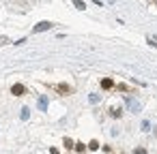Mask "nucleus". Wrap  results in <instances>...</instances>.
Wrapping results in <instances>:
<instances>
[{
    "mask_svg": "<svg viewBox=\"0 0 157 154\" xmlns=\"http://www.w3.org/2000/svg\"><path fill=\"white\" fill-rule=\"evenodd\" d=\"M52 22H39L35 28H33V32H45V30H52Z\"/></svg>",
    "mask_w": 157,
    "mask_h": 154,
    "instance_id": "obj_1",
    "label": "nucleus"
},
{
    "mask_svg": "<svg viewBox=\"0 0 157 154\" xmlns=\"http://www.w3.org/2000/svg\"><path fill=\"white\" fill-rule=\"evenodd\" d=\"M11 94L24 96V94H26V86H24V84H13V86H11Z\"/></svg>",
    "mask_w": 157,
    "mask_h": 154,
    "instance_id": "obj_2",
    "label": "nucleus"
},
{
    "mask_svg": "<svg viewBox=\"0 0 157 154\" xmlns=\"http://www.w3.org/2000/svg\"><path fill=\"white\" fill-rule=\"evenodd\" d=\"M48 103H50V101H48V96H45V94H41V96L37 98V107H39V111H48Z\"/></svg>",
    "mask_w": 157,
    "mask_h": 154,
    "instance_id": "obj_3",
    "label": "nucleus"
},
{
    "mask_svg": "<svg viewBox=\"0 0 157 154\" xmlns=\"http://www.w3.org/2000/svg\"><path fill=\"white\" fill-rule=\"evenodd\" d=\"M127 105H129V109H131V111H136V113L140 111V103H138L136 98H131V96H129V98H127Z\"/></svg>",
    "mask_w": 157,
    "mask_h": 154,
    "instance_id": "obj_4",
    "label": "nucleus"
},
{
    "mask_svg": "<svg viewBox=\"0 0 157 154\" xmlns=\"http://www.w3.org/2000/svg\"><path fill=\"white\" fill-rule=\"evenodd\" d=\"M73 7L80 9V11H86V2H84V0H73Z\"/></svg>",
    "mask_w": 157,
    "mask_h": 154,
    "instance_id": "obj_5",
    "label": "nucleus"
},
{
    "mask_svg": "<svg viewBox=\"0 0 157 154\" xmlns=\"http://www.w3.org/2000/svg\"><path fill=\"white\" fill-rule=\"evenodd\" d=\"M112 86H114V81H112V79H101V88H105V90H108V88H112Z\"/></svg>",
    "mask_w": 157,
    "mask_h": 154,
    "instance_id": "obj_6",
    "label": "nucleus"
},
{
    "mask_svg": "<svg viewBox=\"0 0 157 154\" xmlns=\"http://www.w3.org/2000/svg\"><path fill=\"white\" fill-rule=\"evenodd\" d=\"M20 116H22V120H28V118H30V109H28V107H22V113H20Z\"/></svg>",
    "mask_w": 157,
    "mask_h": 154,
    "instance_id": "obj_7",
    "label": "nucleus"
},
{
    "mask_svg": "<svg viewBox=\"0 0 157 154\" xmlns=\"http://www.w3.org/2000/svg\"><path fill=\"white\" fill-rule=\"evenodd\" d=\"M88 101L95 105V103H99V101H101V96H99V94H90V96H88Z\"/></svg>",
    "mask_w": 157,
    "mask_h": 154,
    "instance_id": "obj_8",
    "label": "nucleus"
},
{
    "mask_svg": "<svg viewBox=\"0 0 157 154\" xmlns=\"http://www.w3.org/2000/svg\"><path fill=\"white\" fill-rule=\"evenodd\" d=\"M58 90H60V92H71V88H69L67 84H60V86H58Z\"/></svg>",
    "mask_w": 157,
    "mask_h": 154,
    "instance_id": "obj_9",
    "label": "nucleus"
},
{
    "mask_svg": "<svg viewBox=\"0 0 157 154\" xmlns=\"http://www.w3.org/2000/svg\"><path fill=\"white\" fill-rule=\"evenodd\" d=\"M73 148H75L78 152H84V150H86V145H84V143H73Z\"/></svg>",
    "mask_w": 157,
    "mask_h": 154,
    "instance_id": "obj_10",
    "label": "nucleus"
},
{
    "mask_svg": "<svg viewBox=\"0 0 157 154\" xmlns=\"http://www.w3.org/2000/svg\"><path fill=\"white\" fill-rule=\"evenodd\" d=\"M142 131H151V124H148V122H146V120H144V122H142Z\"/></svg>",
    "mask_w": 157,
    "mask_h": 154,
    "instance_id": "obj_11",
    "label": "nucleus"
},
{
    "mask_svg": "<svg viewBox=\"0 0 157 154\" xmlns=\"http://www.w3.org/2000/svg\"><path fill=\"white\" fill-rule=\"evenodd\" d=\"M88 148H90V150H97V148H99V143H97V141H90V143H88Z\"/></svg>",
    "mask_w": 157,
    "mask_h": 154,
    "instance_id": "obj_12",
    "label": "nucleus"
},
{
    "mask_svg": "<svg viewBox=\"0 0 157 154\" xmlns=\"http://www.w3.org/2000/svg\"><path fill=\"white\" fill-rule=\"evenodd\" d=\"M136 154H148V152H146L144 148H136Z\"/></svg>",
    "mask_w": 157,
    "mask_h": 154,
    "instance_id": "obj_13",
    "label": "nucleus"
},
{
    "mask_svg": "<svg viewBox=\"0 0 157 154\" xmlns=\"http://www.w3.org/2000/svg\"><path fill=\"white\" fill-rule=\"evenodd\" d=\"M7 41H9V39H7V37H0V45H5V43H7Z\"/></svg>",
    "mask_w": 157,
    "mask_h": 154,
    "instance_id": "obj_14",
    "label": "nucleus"
}]
</instances>
